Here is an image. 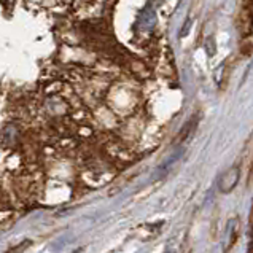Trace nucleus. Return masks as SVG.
<instances>
[{"label":"nucleus","mask_w":253,"mask_h":253,"mask_svg":"<svg viewBox=\"0 0 253 253\" xmlns=\"http://www.w3.org/2000/svg\"><path fill=\"white\" fill-rule=\"evenodd\" d=\"M163 3V0H147L145 6L137 16L135 27L140 31H151L156 24V10Z\"/></svg>","instance_id":"obj_1"},{"label":"nucleus","mask_w":253,"mask_h":253,"mask_svg":"<svg viewBox=\"0 0 253 253\" xmlns=\"http://www.w3.org/2000/svg\"><path fill=\"white\" fill-rule=\"evenodd\" d=\"M237 182H239V168H237V166H233V168H231L226 173H223L221 175L220 182H218L220 190L223 193L233 191Z\"/></svg>","instance_id":"obj_2"},{"label":"nucleus","mask_w":253,"mask_h":253,"mask_svg":"<svg viewBox=\"0 0 253 253\" xmlns=\"http://www.w3.org/2000/svg\"><path fill=\"white\" fill-rule=\"evenodd\" d=\"M168 253H169V252H168Z\"/></svg>","instance_id":"obj_3"}]
</instances>
